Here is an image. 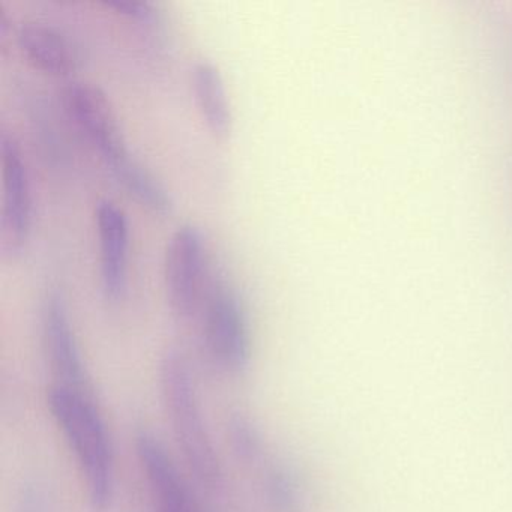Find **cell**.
<instances>
[{"instance_id":"1","label":"cell","mask_w":512,"mask_h":512,"mask_svg":"<svg viewBox=\"0 0 512 512\" xmlns=\"http://www.w3.org/2000/svg\"><path fill=\"white\" fill-rule=\"evenodd\" d=\"M47 407L79 464L89 506L109 511L116 493L115 452L94 394L53 383Z\"/></svg>"},{"instance_id":"2","label":"cell","mask_w":512,"mask_h":512,"mask_svg":"<svg viewBox=\"0 0 512 512\" xmlns=\"http://www.w3.org/2000/svg\"><path fill=\"white\" fill-rule=\"evenodd\" d=\"M158 377L164 406L185 463L203 487L217 490L223 485V466L203 415L187 356L178 349L167 350L161 358Z\"/></svg>"},{"instance_id":"3","label":"cell","mask_w":512,"mask_h":512,"mask_svg":"<svg viewBox=\"0 0 512 512\" xmlns=\"http://www.w3.org/2000/svg\"><path fill=\"white\" fill-rule=\"evenodd\" d=\"M61 100L68 118L100 152L121 184L143 166L131 155L112 101L103 89L94 83H68L62 89Z\"/></svg>"},{"instance_id":"4","label":"cell","mask_w":512,"mask_h":512,"mask_svg":"<svg viewBox=\"0 0 512 512\" xmlns=\"http://www.w3.org/2000/svg\"><path fill=\"white\" fill-rule=\"evenodd\" d=\"M208 247L194 224L178 227L164 253V287L170 310L178 319H190L202 308L208 281Z\"/></svg>"},{"instance_id":"5","label":"cell","mask_w":512,"mask_h":512,"mask_svg":"<svg viewBox=\"0 0 512 512\" xmlns=\"http://www.w3.org/2000/svg\"><path fill=\"white\" fill-rule=\"evenodd\" d=\"M202 308L203 337L215 364L229 373L247 370L251 337L238 295L224 281H211Z\"/></svg>"},{"instance_id":"6","label":"cell","mask_w":512,"mask_h":512,"mask_svg":"<svg viewBox=\"0 0 512 512\" xmlns=\"http://www.w3.org/2000/svg\"><path fill=\"white\" fill-rule=\"evenodd\" d=\"M0 164H2V218H0V248L5 257L19 256L28 244L32 230V190L28 167L22 148L14 134H0Z\"/></svg>"},{"instance_id":"7","label":"cell","mask_w":512,"mask_h":512,"mask_svg":"<svg viewBox=\"0 0 512 512\" xmlns=\"http://www.w3.org/2000/svg\"><path fill=\"white\" fill-rule=\"evenodd\" d=\"M43 344L58 385L92 394L88 371L68 316L67 304L59 290L47 293L41 314Z\"/></svg>"},{"instance_id":"8","label":"cell","mask_w":512,"mask_h":512,"mask_svg":"<svg viewBox=\"0 0 512 512\" xmlns=\"http://www.w3.org/2000/svg\"><path fill=\"white\" fill-rule=\"evenodd\" d=\"M134 448L155 500V512H197L187 482L160 439L142 428L136 431Z\"/></svg>"},{"instance_id":"9","label":"cell","mask_w":512,"mask_h":512,"mask_svg":"<svg viewBox=\"0 0 512 512\" xmlns=\"http://www.w3.org/2000/svg\"><path fill=\"white\" fill-rule=\"evenodd\" d=\"M95 223L100 239L101 290L107 301L119 302L128 287V218L115 202L101 200L95 208Z\"/></svg>"},{"instance_id":"10","label":"cell","mask_w":512,"mask_h":512,"mask_svg":"<svg viewBox=\"0 0 512 512\" xmlns=\"http://www.w3.org/2000/svg\"><path fill=\"white\" fill-rule=\"evenodd\" d=\"M17 47L25 61L41 73L68 76L76 68V55L70 41L47 23H23L17 32Z\"/></svg>"},{"instance_id":"11","label":"cell","mask_w":512,"mask_h":512,"mask_svg":"<svg viewBox=\"0 0 512 512\" xmlns=\"http://www.w3.org/2000/svg\"><path fill=\"white\" fill-rule=\"evenodd\" d=\"M194 98L200 116L209 133L218 140H226L232 133L233 116L223 76L214 62H197L191 74Z\"/></svg>"},{"instance_id":"12","label":"cell","mask_w":512,"mask_h":512,"mask_svg":"<svg viewBox=\"0 0 512 512\" xmlns=\"http://www.w3.org/2000/svg\"><path fill=\"white\" fill-rule=\"evenodd\" d=\"M263 494L275 512H298L301 488L292 470L284 464H272L263 473Z\"/></svg>"},{"instance_id":"13","label":"cell","mask_w":512,"mask_h":512,"mask_svg":"<svg viewBox=\"0 0 512 512\" xmlns=\"http://www.w3.org/2000/svg\"><path fill=\"white\" fill-rule=\"evenodd\" d=\"M227 437L233 454L248 464L260 463L266 452L265 436L259 425L245 413L230 415L227 421Z\"/></svg>"},{"instance_id":"14","label":"cell","mask_w":512,"mask_h":512,"mask_svg":"<svg viewBox=\"0 0 512 512\" xmlns=\"http://www.w3.org/2000/svg\"><path fill=\"white\" fill-rule=\"evenodd\" d=\"M16 512H55L47 485L40 479H28L17 496Z\"/></svg>"},{"instance_id":"15","label":"cell","mask_w":512,"mask_h":512,"mask_svg":"<svg viewBox=\"0 0 512 512\" xmlns=\"http://www.w3.org/2000/svg\"><path fill=\"white\" fill-rule=\"evenodd\" d=\"M104 7L115 10L122 16L130 19L139 20V22H151L154 19V8L149 2H136V0H109L104 2Z\"/></svg>"}]
</instances>
